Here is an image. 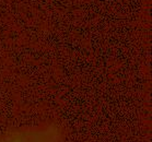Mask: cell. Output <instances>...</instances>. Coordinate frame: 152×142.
Returning <instances> with one entry per match:
<instances>
[{
	"label": "cell",
	"instance_id": "1",
	"mask_svg": "<svg viewBox=\"0 0 152 142\" xmlns=\"http://www.w3.org/2000/svg\"><path fill=\"white\" fill-rule=\"evenodd\" d=\"M62 140L64 130L53 122L21 127L0 135V142H62Z\"/></svg>",
	"mask_w": 152,
	"mask_h": 142
}]
</instances>
